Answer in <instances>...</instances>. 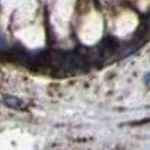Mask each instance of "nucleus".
I'll list each match as a JSON object with an SVG mask.
<instances>
[{"label": "nucleus", "instance_id": "1", "mask_svg": "<svg viewBox=\"0 0 150 150\" xmlns=\"http://www.w3.org/2000/svg\"><path fill=\"white\" fill-rule=\"evenodd\" d=\"M6 103L11 107H17L21 104V102H18V99L15 98V97H8V98L6 99Z\"/></svg>", "mask_w": 150, "mask_h": 150}]
</instances>
